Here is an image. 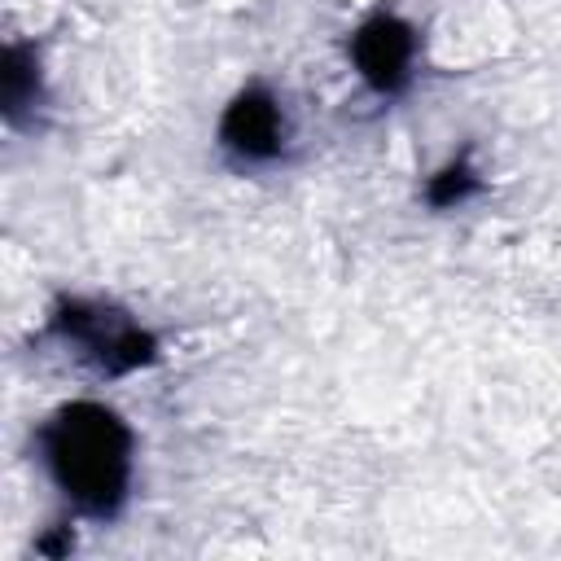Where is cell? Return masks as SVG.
<instances>
[{
  "label": "cell",
  "instance_id": "cell-1",
  "mask_svg": "<svg viewBox=\"0 0 561 561\" xmlns=\"http://www.w3.org/2000/svg\"><path fill=\"white\" fill-rule=\"evenodd\" d=\"M44 460L53 482L83 508L105 513L123 500L131 473V443L127 430L105 408H66L44 430Z\"/></svg>",
  "mask_w": 561,
  "mask_h": 561
},
{
  "label": "cell",
  "instance_id": "cell-2",
  "mask_svg": "<svg viewBox=\"0 0 561 561\" xmlns=\"http://www.w3.org/2000/svg\"><path fill=\"white\" fill-rule=\"evenodd\" d=\"M289 136V123H285V110L276 105V96H263V92H245L237 105H228L224 114V145L250 162L259 158H276L280 145Z\"/></svg>",
  "mask_w": 561,
  "mask_h": 561
},
{
  "label": "cell",
  "instance_id": "cell-3",
  "mask_svg": "<svg viewBox=\"0 0 561 561\" xmlns=\"http://www.w3.org/2000/svg\"><path fill=\"white\" fill-rule=\"evenodd\" d=\"M355 66L368 83L377 88H394L408 66H412V35L408 26H399L394 18H373L359 35H355Z\"/></svg>",
  "mask_w": 561,
  "mask_h": 561
}]
</instances>
